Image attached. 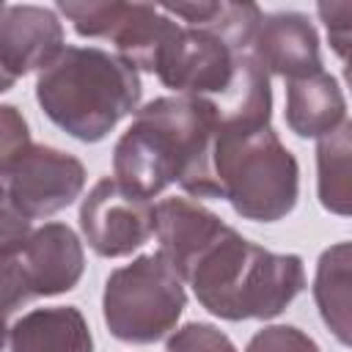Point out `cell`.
<instances>
[{
  "mask_svg": "<svg viewBox=\"0 0 352 352\" xmlns=\"http://www.w3.org/2000/svg\"><path fill=\"white\" fill-rule=\"evenodd\" d=\"M220 110L204 96H160L135 113L132 126L113 148L116 179L154 198L179 184L192 198H220L214 179V140Z\"/></svg>",
  "mask_w": 352,
  "mask_h": 352,
  "instance_id": "1",
  "label": "cell"
},
{
  "mask_svg": "<svg viewBox=\"0 0 352 352\" xmlns=\"http://www.w3.org/2000/svg\"><path fill=\"white\" fill-rule=\"evenodd\" d=\"M140 91L135 66L99 47H63L36 80L44 116L82 143L104 140L124 116L138 113Z\"/></svg>",
  "mask_w": 352,
  "mask_h": 352,
  "instance_id": "2",
  "label": "cell"
},
{
  "mask_svg": "<svg viewBox=\"0 0 352 352\" xmlns=\"http://www.w3.org/2000/svg\"><path fill=\"white\" fill-rule=\"evenodd\" d=\"M187 283L198 302L220 319H272L305 289V270L300 256L272 253L226 226L190 270Z\"/></svg>",
  "mask_w": 352,
  "mask_h": 352,
  "instance_id": "3",
  "label": "cell"
},
{
  "mask_svg": "<svg viewBox=\"0 0 352 352\" xmlns=\"http://www.w3.org/2000/svg\"><path fill=\"white\" fill-rule=\"evenodd\" d=\"M214 179L220 198L258 223L286 217L300 195V165L270 124H220Z\"/></svg>",
  "mask_w": 352,
  "mask_h": 352,
  "instance_id": "4",
  "label": "cell"
},
{
  "mask_svg": "<svg viewBox=\"0 0 352 352\" xmlns=\"http://www.w3.org/2000/svg\"><path fill=\"white\" fill-rule=\"evenodd\" d=\"M184 305V280L160 250L113 270L102 297L107 330L126 344L160 341L176 327Z\"/></svg>",
  "mask_w": 352,
  "mask_h": 352,
  "instance_id": "5",
  "label": "cell"
},
{
  "mask_svg": "<svg viewBox=\"0 0 352 352\" xmlns=\"http://www.w3.org/2000/svg\"><path fill=\"white\" fill-rule=\"evenodd\" d=\"M85 256L66 223H44L19 245L3 248V308L11 316L30 297H52L77 286Z\"/></svg>",
  "mask_w": 352,
  "mask_h": 352,
  "instance_id": "6",
  "label": "cell"
},
{
  "mask_svg": "<svg viewBox=\"0 0 352 352\" xmlns=\"http://www.w3.org/2000/svg\"><path fill=\"white\" fill-rule=\"evenodd\" d=\"M58 11L74 25L80 36L113 41L118 58H124L135 69L154 74L165 47L179 30V22H173L170 14H165L160 6H146V3L60 0Z\"/></svg>",
  "mask_w": 352,
  "mask_h": 352,
  "instance_id": "7",
  "label": "cell"
},
{
  "mask_svg": "<svg viewBox=\"0 0 352 352\" xmlns=\"http://www.w3.org/2000/svg\"><path fill=\"white\" fill-rule=\"evenodd\" d=\"M0 176L3 206L28 223L66 209L85 187V168L77 157L36 143L6 160Z\"/></svg>",
  "mask_w": 352,
  "mask_h": 352,
  "instance_id": "8",
  "label": "cell"
},
{
  "mask_svg": "<svg viewBox=\"0 0 352 352\" xmlns=\"http://www.w3.org/2000/svg\"><path fill=\"white\" fill-rule=\"evenodd\" d=\"M248 58L250 52H236L209 30L179 25L160 58L157 77L176 94L204 96L220 104L242 80Z\"/></svg>",
  "mask_w": 352,
  "mask_h": 352,
  "instance_id": "9",
  "label": "cell"
},
{
  "mask_svg": "<svg viewBox=\"0 0 352 352\" xmlns=\"http://www.w3.org/2000/svg\"><path fill=\"white\" fill-rule=\"evenodd\" d=\"M80 228L94 253L104 258L129 256L157 231V206L118 179H99L82 198Z\"/></svg>",
  "mask_w": 352,
  "mask_h": 352,
  "instance_id": "10",
  "label": "cell"
},
{
  "mask_svg": "<svg viewBox=\"0 0 352 352\" xmlns=\"http://www.w3.org/2000/svg\"><path fill=\"white\" fill-rule=\"evenodd\" d=\"M63 50V25L41 6H6L0 22L3 91L33 69L50 66Z\"/></svg>",
  "mask_w": 352,
  "mask_h": 352,
  "instance_id": "11",
  "label": "cell"
},
{
  "mask_svg": "<svg viewBox=\"0 0 352 352\" xmlns=\"http://www.w3.org/2000/svg\"><path fill=\"white\" fill-rule=\"evenodd\" d=\"M250 52L267 74H280L286 80H300L322 72L316 28L305 14L297 11L267 14Z\"/></svg>",
  "mask_w": 352,
  "mask_h": 352,
  "instance_id": "12",
  "label": "cell"
},
{
  "mask_svg": "<svg viewBox=\"0 0 352 352\" xmlns=\"http://www.w3.org/2000/svg\"><path fill=\"white\" fill-rule=\"evenodd\" d=\"M226 231V223L190 198H165L157 204V239L160 253L187 280L198 258Z\"/></svg>",
  "mask_w": 352,
  "mask_h": 352,
  "instance_id": "13",
  "label": "cell"
},
{
  "mask_svg": "<svg viewBox=\"0 0 352 352\" xmlns=\"http://www.w3.org/2000/svg\"><path fill=\"white\" fill-rule=\"evenodd\" d=\"M11 352H94L85 316L74 305L36 308L8 327Z\"/></svg>",
  "mask_w": 352,
  "mask_h": 352,
  "instance_id": "14",
  "label": "cell"
},
{
  "mask_svg": "<svg viewBox=\"0 0 352 352\" xmlns=\"http://www.w3.org/2000/svg\"><path fill=\"white\" fill-rule=\"evenodd\" d=\"M346 113L344 94L324 69L286 85V124L300 138H324L341 126Z\"/></svg>",
  "mask_w": 352,
  "mask_h": 352,
  "instance_id": "15",
  "label": "cell"
},
{
  "mask_svg": "<svg viewBox=\"0 0 352 352\" xmlns=\"http://www.w3.org/2000/svg\"><path fill=\"white\" fill-rule=\"evenodd\" d=\"M314 300L324 327L352 349V242L322 250L314 275Z\"/></svg>",
  "mask_w": 352,
  "mask_h": 352,
  "instance_id": "16",
  "label": "cell"
},
{
  "mask_svg": "<svg viewBox=\"0 0 352 352\" xmlns=\"http://www.w3.org/2000/svg\"><path fill=\"white\" fill-rule=\"evenodd\" d=\"M165 14L179 16L187 28H201L220 36L236 52H250L253 38L264 22L256 3H226V0H198V3H168L160 6Z\"/></svg>",
  "mask_w": 352,
  "mask_h": 352,
  "instance_id": "17",
  "label": "cell"
},
{
  "mask_svg": "<svg viewBox=\"0 0 352 352\" xmlns=\"http://www.w3.org/2000/svg\"><path fill=\"white\" fill-rule=\"evenodd\" d=\"M316 195L327 212L352 217V121L316 146Z\"/></svg>",
  "mask_w": 352,
  "mask_h": 352,
  "instance_id": "18",
  "label": "cell"
},
{
  "mask_svg": "<svg viewBox=\"0 0 352 352\" xmlns=\"http://www.w3.org/2000/svg\"><path fill=\"white\" fill-rule=\"evenodd\" d=\"M168 352H236L231 338L206 322H190L168 338Z\"/></svg>",
  "mask_w": 352,
  "mask_h": 352,
  "instance_id": "19",
  "label": "cell"
},
{
  "mask_svg": "<svg viewBox=\"0 0 352 352\" xmlns=\"http://www.w3.org/2000/svg\"><path fill=\"white\" fill-rule=\"evenodd\" d=\"M245 352H319V344L292 324H272L258 330Z\"/></svg>",
  "mask_w": 352,
  "mask_h": 352,
  "instance_id": "20",
  "label": "cell"
},
{
  "mask_svg": "<svg viewBox=\"0 0 352 352\" xmlns=\"http://www.w3.org/2000/svg\"><path fill=\"white\" fill-rule=\"evenodd\" d=\"M0 126H3V135H0V160H11L16 157L19 151H25L30 146V135H28V124L25 118L16 113V107L6 104L3 113H0Z\"/></svg>",
  "mask_w": 352,
  "mask_h": 352,
  "instance_id": "21",
  "label": "cell"
},
{
  "mask_svg": "<svg viewBox=\"0 0 352 352\" xmlns=\"http://www.w3.org/2000/svg\"><path fill=\"white\" fill-rule=\"evenodd\" d=\"M319 19L327 28V38L330 44H341V41H352V3H333L324 0L316 6Z\"/></svg>",
  "mask_w": 352,
  "mask_h": 352,
  "instance_id": "22",
  "label": "cell"
},
{
  "mask_svg": "<svg viewBox=\"0 0 352 352\" xmlns=\"http://www.w3.org/2000/svg\"><path fill=\"white\" fill-rule=\"evenodd\" d=\"M330 47L344 60V80H346V85L352 91V41H341V44H330Z\"/></svg>",
  "mask_w": 352,
  "mask_h": 352,
  "instance_id": "23",
  "label": "cell"
}]
</instances>
